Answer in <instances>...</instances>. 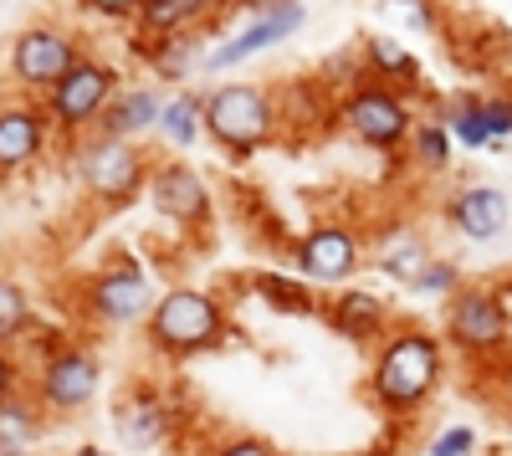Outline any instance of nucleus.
Listing matches in <instances>:
<instances>
[{"label":"nucleus","instance_id":"2eb2a0df","mask_svg":"<svg viewBox=\"0 0 512 456\" xmlns=\"http://www.w3.org/2000/svg\"><path fill=\"white\" fill-rule=\"evenodd\" d=\"M436 216L451 236L472 241V246H487V241L507 236V226H512V195L497 180H461L456 190L441 195Z\"/></svg>","mask_w":512,"mask_h":456},{"label":"nucleus","instance_id":"393cba45","mask_svg":"<svg viewBox=\"0 0 512 456\" xmlns=\"http://www.w3.org/2000/svg\"><path fill=\"white\" fill-rule=\"evenodd\" d=\"M47 410H41L31 400V390L0 400V456H31L41 446V436H47Z\"/></svg>","mask_w":512,"mask_h":456},{"label":"nucleus","instance_id":"20e7f679","mask_svg":"<svg viewBox=\"0 0 512 456\" xmlns=\"http://www.w3.org/2000/svg\"><path fill=\"white\" fill-rule=\"evenodd\" d=\"M436 334H441L446 354H456L466 364H502L512 349V303L492 282H466L441 308Z\"/></svg>","mask_w":512,"mask_h":456},{"label":"nucleus","instance_id":"bb28decb","mask_svg":"<svg viewBox=\"0 0 512 456\" xmlns=\"http://www.w3.org/2000/svg\"><path fill=\"white\" fill-rule=\"evenodd\" d=\"M451 159H456V139H451V129H446L436 113H420L415 134H410V149H405V164H410L415 175L441 180V175L451 170Z\"/></svg>","mask_w":512,"mask_h":456},{"label":"nucleus","instance_id":"6ab92c4d","mask_svg":"<svg viewBox=\"0 0 512 456\" xmlns=\"http://www.w3.org/2000/svg\"><path fill=\"white\" fill-rule=\"evenodd\" d=\"M431 257H436V252H431V241H425V231H420L415 221H405V216L379 221V226L369 231V262H374V272L390 277V282H400V287H410Z\"/></svg>","mask_w":512,"mask_h":456},{"label":"nucleus","instance_id":"a211bd4d","mask_svg":"<svg viewBox=\"0 0 512 456\" xmlns=\"http://www.w3.org/2000/svg\"><path fill=\"white\" fill-rule=\"evenodd\" d=\"M277 93V113H282V144H313L328 129H338V98L308 72H292L282 82H272Z\"/></svg>","mask_w":512,"mask_h":456},{"label":"nucleus","instance_id":"412c9836","mask_svg":"<svg viewBox=\"0 0 512 456\" xmlns=\"http://www.w3.org/2000/svg\"><path fill=\"white\" fill-rule=\"evenodd\" d=\"M128 52H134L159 82L169 88H190V77L205 72V57H210V31H190V36H169V41H134L128 36Z\"/></svg>","mask_w":512,"mask_h":456},{"label":"nucleus","instance_id":"ddd939ff","mask_svg":"<svg viewBox=\"0 0 512 456\" xmlns=\"http://www.w3.org/2000/svg\"><path fill=\"white\" fill-rule=\"evenodd\" d=\"M144 200L154 205V216L164 226H175L185 241H200V236H210V226H216V190H210V180L190 159L154 154Z\"/></svg>","mask_w":512,"mask_h":456},{"label":"nucleus","instance_id":"473e14b6","mask_svg":"<svg viewBox=\"0 0 512 456\" xmlns=\"http://www.w3.org/2000/svg\"><path fill=\"white\" fill-rule=\"evenodd\" d=\"M482 113H487L492 149L512 144V88H492V93H482Z\"/></svg>","mask_w":512,"mask_h":456},{"label":"nucleus","instance_id":"f257e3e1","mask_svg":"<svg viewBox=\"0 0 512 456\" xmlns=\"http://www.w3.org/2000/svg\"><path fill=\"white\" fill-rule=\"evenodd\" d=\"M446 375H451V354L436 328L415 318H395L390 339L364 364V405L379 421H390V431H410L436 405Z\"/></svg>","mask_w":512,"mask_h":456},{"label":"nucleus","instance_id":"1a4fd4ad","mask_svg":"<svg viewBox=\"0 0 512 456\" xmlns=\"http://www.w3.org/2000/svg\"><path fill=\"white\" fill-rule=\"evenodd\" d=\"M26 390L41 410H47V421L88 416V410L98 405V395H103V354L93 344H82V339H67L41 364H31Z\"/></svg>","mask_w":512,"mask_h":456},{"label":"nucleus","instance_id":"7ed1b4c3","mask_svg":"<svg viewBox=\"0 0 512 456\" xmlns=\"http://www.w3.org/2000/svg\"><path fill=\"white\" fill-rule=\"evenodd\" d=\"M205 139L226 164H251L262 149L282 144V113L272 82H216L205 88Z\"/></svg>","mask_w":512,"mask_h":456},{"label":"nucleus","instance_id":"f03ea898","mask_svg":"<svg viewBox=\"0 0 512 456\" xmlns=\"http://www.w3.org/2000/svg\"><path fill=\"white\" fill-rule=\"evenodd\" d=\"M236 339V318L221 293L200 282H169L154 313L144 318V344L164 364H190L200 354H216Z\"/></svg>","mask_w":512,"mask_h":456},{"label":"nucleus","instance_id":"6e6552de","mask_svg":"<svg viewBox=\"0 0 512 456\" xmlns=\"http://www.w3.org/2000/svg\"><path fill=\"white\" fill-rule=\"evenodd\" d=\"M287 262L292 272L313 282L318 293H338V287H354V277L369 262V231H359L354 221L323 216L313 226H303L287 241Z\"/></svg>","mask_w":512,"mask_h":456},{"label":"nucleus","instance_id":"c756f323","mask_svg":"<svg viewBox=\"0 0 512 456\" xmlns=\"http://www.w3.org/2000/svg\"><path fill=\"white\" fill-rule=\"evenodd\" d=\"M323 88L333 93V98H349L359 82H364V62H359V47H338V52H328L323 62H318V72H313Z\"/></svg>","mask_w":512,"mask_h":456},{"label":"nucleus","instance_id":"f3484780","mask_svg":"<svg viewBox=\"0 0 512 456\" xmlns=\"http://www.w3.org/2000/svg\"><path fill=\"white\" fill-rule=\"evenodd\" d=\"M323 323L333 339H344L364 354H374L395 328V308L384 303L374 287H338V293H323Z\"/></svg>","mask_w":512,"mask_h":456},{"label":"nucleus","instance_id":"a878e982","mask_svg":"<svg viewBox=\"0 0 512 456\" xmlns=\"http://www.w3.org/2000/svg\"><path fill=\"white\" fill-rule=\"evenodd\" d=\"M159 139L169 149L190 154L200 139H205V93L200 88H180L164 98V118H159Z\"/></svg>","mask_w":512,"mask_h":456},{"label":"nucleus","instance_id":"5701e85b","mask_svg":"<svg viewBox=\"0 0 512 456\" xmlns=\"http://www.w3.org/2000/svg\"><path fill=\"white\" fill-rule=\"evenodd\" d=\"M226 11L210 0H144L139 21L128 26L134 41H169V36H190V31H210Z\"/></svg>","mask_w":512,"mask_h":456},{"label":"nucleus","instance_id":"2f4dec72","mask_svg":"<svg viewBox=\"0 0 512 456\" xmlns=\"http://www.w3.org/2000/svg\"><path fill=\"white\" fill-rule=\"evenodd\" d=\"M477 446H482L477 426L456 421V426H441L431 441H425V456H477Z\"/></svg>","mask_w":512,"mask_h":456},{"label":"nucleus","instance_id":"4be33fe9","mask_svg":"<svg viewBox=\"0 0 512 456\" xmlns=\"http://www.w3.org/2000/svg\"><path fill=\"white\" fill-rule=\"evenodd\" d=\"M164 98L154 82H123V93L108 103L103 123H98V134L108 139H123V144H139L149 134H159V118H164Z\"/></svg>","mask_w":512,"mask_h":456},{"label":"nucleus","instance_id":"c85d7f7f","mask_svg":"<svg viewBox=\"0 0 512 456\" xmlns=\"http://www.w3.org/2000/svg\"><path fill=\"white\" fill-rule=\"evenodd\" d=\"M461 287H466V272H461V262L436 252L431 262L420 267V277L405 287V293H410V298H420V303H441V308H446V303L461 293Z\"/></svg>","mask_w":512,"mask_h":456},{"label":"nucleus","instance_id":"72a5a7b5","mask_svg":"<svg viewBox=\"0 0 512 456\" xmlns=\"http://www.w3.org/2000/svg\"><path fill=\"white\" fill-rule=\"evenodd\" d=\"M21 390H26V364H21V354L0 349V400H11V395H21Z\"/></svg>","mask_w":512,"mask_h":456},{"label":"nucleus","instance_id":"39448f33","mask_svg":"<svg viewBox=\"0 0 512 456\" xmlns=\"http://www.w3.org/2000/svg\"><path fill=\"white\" fill-rule=\"evenodd\" d=\"M164 287L134 252H108L88 277L77 282V313L98 328H144Z\"/></svg>","mask_w":512,"mask_h":456},{"label":"nucleus","instance_id":"c9c22d12","mask_svg":"<svg viewBox=\"0 0 512 456\" xmlns=\"http://www.w3.org/2000/svg\"><path fill=\"white\" fill-rule=\"evenodd\" d=\"M395 436H405V431H390V441H374V446H364V451H354V456H400Z\"/></svg>","mask_w":512,"mask_h":456},{"label":"nucleus","instance_id":"f704fd0d","mask_svg":"<svg viewBox=\"0 0 512 456\" xmlns=\"http://www.w3.org/2000/svg\"><path fill=\"white\" fill-rule=\"evenodd\" d=\"M446 21V11H431V6H410V26H420V31H436Z\"/></svg>","mask_w":512,"mask_h":456},{"label":"nucleus","instance_id":"7c9ffc66","mask_svg":"<svg viewBox=\"0 0 512 456\" xmlns=\"http://www.w3.org/2000/svg\"><path fill=\"white\" fill-rule=\"evenodd\" d=\"M205 456H287V451L267 436H256V431H221L205 446Z\"/></svg>","mask_w":512,"mask_h":456},{"label":"nucleus","instance_id":"aec40b11","mask_svg":"<svg viewBox=\"0 0 512 456\" xmlns=\"http://www.w3.org/2000/svg\"><path fill=\"white\" fill-rule=\"evenodd\" d=\"M359 62H364V82H379V88L405 93V98L420 103V93H425V67H420V57L405 47L400 36H390V31H364V36H359Z\"/></svg>","mask_w":512,"mask_h":456},{"label":"nucleus","instance_id":"0eeeda50","mask_svg":"<svg viewBox=\"0 0 512 456\" xmlns=\"http://www.w3.org/2000/svg\"><path fill=\"white\" fill-rule=\"evenodd\" d=\"M149 170H154V154L139 144H123L108 134H88L72 144V175H77L82 195L98 200L103 211H123V205L144 200Z\"/></svg>","mask_w":512,"mask_h":456},{"label":"nucleus","instance_id":"cd10ccee","mask_svg":"<svg viewBox=\"0 0 512 456\" xmlns=\"http://www.w3.org/2000/svg\"><path fill=\"white\" fill-rule=\"evenodd\" d=\"M36 328V303L16 277H0V349H21L26 334Z\"/></svg>","mask_w":512,"mask_h":456},{"label":"nucleus","instance_id":"f8f14e48","mask_svg":"<svg viewBox=\"0 0 512 456\" xmlns=\"http://www.w3.org/2000/svg\"><path fill=\"white\" fill-rule=\"evenodd\" d=\"M118 93H123V72H118L108 57L88 52L47 98H41V108H47L52 134H62V139L77 144V139L98 134V123H103V113H108V103H113Z\"/></svg>","mask_w":512,"mask_h":456},{"label":"nucleus","instance_id":"9d476101","mask_svg":"<svg viewBox=\"0 0 512 456\" xmlns=\"http://www.w3.org/2000/svg\"><path fill=\"white\" fill-rule=\"evenodd\" d=\"M113 436L128 451H164L169 441L185 436L190 421V395H180L175 385H159V380H128L113 395Z\"/></svg>","mask_w":512,"mask_h":456},{"label":"nucleus","instance_id":"423d86ee","mask_svg":"<svg viewBox=\"0 0 512 456\" xmlns=\"http://www.w3.org/2000/svg\"><path fill=\"white\" fill-rule=\"evenodd\" d=\"M88 57V41L82 31H72L67 21H31V26H16L11 41H6V77L16 98H47L57 82Z\"/></svg>","mask_w":512,"mask_h":456},{"label":"nucleus","instance_id":"9b49d317","mask_svg":"<svg viewBox=\"0 0 512 456\" xmlns=\"http://www.w3.org/2000/svg\"><path fill=\"white\" fill-rule=\"evenodd\" d=\"M415 123H420V103L379 88V82H359L349 98H338V134H349L359 149L379 159H405Z\"/></svg>","mask_w":512,"mask_h":456},{"label":"nucleus","instance_id":"dca6fc26","mask_svg":"<svg viewBox=\"0 0 512 456\" xmlns=\"http://www.w3.org/2000/svg\"><path fill=\"white\" fill-rule=\"evenodd\" d=\"M47 149H52L47 108L36 98H6L0 103V185L26 180Z\"/></svg>","mask_w":512,"mask_h":456},{"label":"nucleus","instance_id":"e433bc0d","mask_svg":"<svg viewBox=\"0 0 512 456\" xmlns=\"http://www.w3.org/2000/svg\"><path fill=\"white\" fill-rule=\"evenodd\" d=\"M67 456H118L113 446H98V441H82V446H72Z\"/></svg>","mask_w":512,"mask_h":456},{"label":"nucleus","instance_id":"4468645a","mask_svg":"<svg viewBox=\"0 0 512 456\" xmlns=\"http://www.w3.org/2000/svg\"><path fill=\"white\" fill-rule=\"evenodd\" d=\"M303 26H308V6H297V0H262V6H246V21L236 31H226L221 41H210L205 77H221L231 67H246L251 57L277 52L282 41H292Z\"/></svg>","mask_w":512,"mask_h":456},{"label":"nucleus","instance_id":"b1692460","mask_svg":"<svg viewBox=\"0 0 512 456\" xmlns=\"http://www.w3.org/2000/svg\"><path fill=\"white\" fill-rule=\"evenodd\" d=\"M251 293L262 298L272 313H282V318H323V293H318L313 282H303L297 272H277V267L256 272L251 277Z\"/></svg>","mask_w":512,"mask_h":456}]
</instances>
